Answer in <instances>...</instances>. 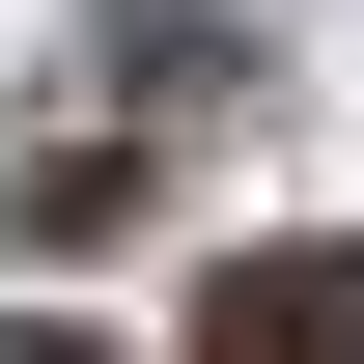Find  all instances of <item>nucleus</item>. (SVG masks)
<instances>
[{"mask_svg": "<svg viewBox=\"0 0 364 364\" xmlns=\"http://www.w3.org/2000/svg\"><path fill=\"white\" fill-rule=\"evenodd\" d=\"M196 364H364V252H336V225L225 252V280H196Z\"/></svg>", "mask_w": 364, "mask_h": 364, "instance_id": "1", "label": "nucleus"}, {"mask_svg": "<svg viewBox=\"0 0 364 364\" xmlns=\"http://www.w3.org/2000/svg\"><path fill=\"white\" fill-rule=\"evenodd\" d=\"M0 364H112V336H56V309H0Z\"/></svg>", "mask_w": 364, "mask_h": 364, "instance_id": "2", "label": "nucleus"}]
</instances>
